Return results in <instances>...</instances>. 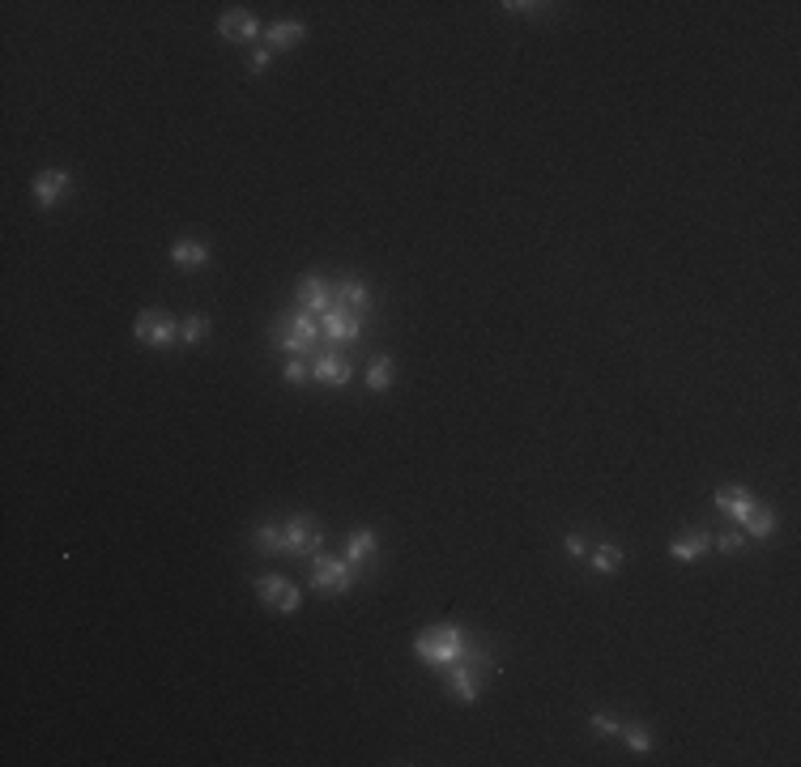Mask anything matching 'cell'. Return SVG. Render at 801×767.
<instances>
[{
	"instance_id": "obj_7",
	"label": "cell",
	"mask_w": 801,
	"mask_h": 767,
	"mask_svg": "<svg viewBox=\"0 0 801 767\" xmlns=\"http://www.w3.org/2000/svg\"><path fill=\"white\" fill-rule=\"evenodd\" d=\"M294 303H299V311H307V316H328L333 311V282L328 277H320V273H303L299 277V285H294Z\"/></svg>"
},
{
	"instance_id": "obj_12",
	"label": "cell",
	"mask_w": 801,
	"mask_h": 767,
	"mask_svg": "<svg viewBox=\"0 0 801 767\" xmlns=\"http://www.w3.org/2000/svg\"><path fill=\"white\" fill-rule=\"evenodd\" d=\"M30 188H35V200H38V205H43V209H52L55 200L69 192V171H64V166H47V171H38V175H35V183H30Z\"/></svg>"
},
{
	"instance_id": "obj_13",
	"label": "cell",
	"mask_w": 801,
	"mask_h": 767,
	"mask_svg": "<svg viewBox=\"0 0 801 767\" xmlns=\"http://www.w3.org/2000/svg\"><path fill=\"white\" fill-rule=\"evenodd\" d=\"M311 379H316V384H328V388H345V384H350V362L337 354H316Z\"/></svg>"
},
{
	"instance_id": "obj_29",
	"label": "cell",
	"mask_w": 801,
	"mask_h": 767,
	"mask_svg": "<svg viewBox=\"0 0 801 767\" xmlns=\"http://www.w3.org/2000/svg\"><path fill=\"white\" fill-rule=\"evenodd\" d=\"M716 546H720L725 554H737V550H742V533H725L720 541H716Z\"/></svg>"
},
{
	"instance_id": "obj_15",
	"label": "cell",
	"mask_w": 801,
	"mask_h": 767,
	"mask_svg": "<svg viewBox=\"0 0 801 767\" xmlns=\"http://www.w3.org/2000/svg\"><path fill=\"white\" fill-rule=\"evenodd\" d=\"M375 550H379V537H375V529H354L350 533V541H345V563L350 567H362V563H371L375 558Z\"/></svg>"
},
{
	"instance_id": "obj_25",
	"label": "cell",
	"mask_w": 801,
	"mask_h": 767,
	"mask_svg": "<svg viewBox=\"0 0 801 767\" xmlns=\"http://www.w3.org/2000/svg\"><path fill=\"white\" fill-rule=\"evenodd\" d=\"M588 725H592V733H597V737H614V733L623 729V720H618L614 712H592V720H588Z\"/></svg>"
},
{
	"instance_id": "obj_18",
	"label": "cell",
	"mask_w": 801,
	"mask_h": 767,
	"mask_svg": "<svg viewBox=\"0 0 801 767\" xmlns=\"http://www.w3.org/2000/svg\"><path fill=\"white\" fill-rule=\"evenodd\" d=\"M588 567L609 575V571L623 567V546H614V541H601V546H588Z\"/></svg>"
},
{
	"instance_id": "obj_8",
	"label": "cell",
	"mask_w": 801,
	"mask_h": 767,
	"mask_svg": "<svg viewBox=\"0 0 801 767\" xmlns=\"http://www.w3.org/2000/svg\"><path fill=\"white\" fill-rule=\"evenodd\" d=\"M444 678H447V691H452V699H456V703H478L486 669H478V665H473L469 657H461V660H452V665L444 669Z\"/></svg>"
},
{
	"instance_id": "obj_17",
	"label": "cell",
	"mask_w": 801,
	"mask_h": 767,
	"mask_svg": "<svg viewBox=\"0 0 801 767\" xmlns=\"http://www.w3.org/2000/svg\"><path fill=\"white\" fill-rule=\"evenodd\" d=\"M171 260H175L179 268H196L209 260V248H205L200 239H175V243H171Z\"/></svg>"
},
{
	"instance_id": "obj_24",
	"label": "cell",
	"mask_w": 801,
	"mask_h": 767,
	"mask_svg": "<svg viewBox=\"0 0 801 767\" xmlns=\"http://www.w3.org/2000/svg\"><path fill=\"white\" fill-rule=\"evenodd\" d=\"M251 541L265 554H282V524H268V520L256 524V529H251Z\"/></svg>"
},
{
	"instance_id": "obj_14",
	"label": "cell",
	"mask_w": 801,
	"mask_h": 767,
	"mask_svg": "<svg viewBox=\"0 0 801 767\" xmlns=\"http://www.w3.org/2000/svg\"><path fill=\"white\" fill-rule=\"evenodd\" d=\"M716 507L729 512L733 520H746L759 503H754V495H750L746 486H720V490H716Z\"/></svg>"
},
{
	"instance_id": "obj_23",
	"label": "cell",
	"mask_w": 801,
	"mask_h": 767,
	"mask_svg": "<svg viewBox=\"0 0 801 767\" xmlns=\"http://www.w3.org/2000/svg\"><path fill=\"white\" fill-rule=\"evenodd\" d=\"M618 733H623V742L635 750V754H648V750H652V733H648V725H640V720H626Z\"/></svg>"
},
{
	"instance_id": "obj_22",
	"label": "cell",
	"mask_w": 801,
	"mask_h": 767,
	"mask_svg": "<svg viewBox=\"0 0 801 767\" xmlns=\"http://www.w3.org/2000/svg\"><path fill=\"white\" fill-rule=\"evenodd\" d=\"M742 533L759 537V541H763V537H771V533H776V512H771V507H754V512L742 520Z\"/></svg>"
},
{
	"instance_id": "obj_21",
	"label": "cell",
	"mask_w": 801,
	"mask_h": 767,
	"mask_svg": "<svg viewBox=\"0 0 801 767\" xmlns=\"http://www.w3.org/2000/svg\"><path fill=\"white\" fill-rule=\"evenodd\" d=\"M179 341H183V345H205V341H209V316H205V311H192L188 320L179 324Z\"/></svg>"
},
{
	"instance_id": "obj_3",
	"label": "cell",
	"mask_w": 801,
	"mask_h": 767,
	"mask_svg": "<svg viewBox=\"0 0 801 767\" xmlns=\"http://www.w3.org/2000/svg\"><path fill=\"white\" fill-rule=\"evenodd\" d=\"M354 571L345 558H333V554L316 550L311 554V589L324 592V597H341V592L354 589Z\"/></svg>"
},
{
	"instance_id": "obj_1",
	"label": "cell",
	"mask_w": 801,
	"mask_h": 767,
	"mask_svg": "<svg viewBox=\"0 0 801 767\" xmlns=\"http://www.w3.org/2000/svg\"><path fill=\"white\" fill-rule=\"evenodd\" d=\"M464 631L461 626H427L418 640H413V657L422 660V665H430V669H447L452 660H461L464 657Z\"/></svg>"
},
{
	"instance_id": "obj_28",
	"label": "cell",
	"mask_w": 801,
	"mask_h": 767,
	"mask_svg": "<svg viewBox=\"0 0 801 767\" xmlns=\"http://www.w3.org/2000/svg\"><path fill=\"white\" fill-rule=\"evenodd\" d=\"M268 64H273V52H268V47H256V52H251V60H248V69L251 72H265Z\"/></svg>"
},
{
	"instance_id": "obj_11",
	"label": "cell",
	"mask_w": 801,
	"mask_h": 767,
	"mask_svg": "<svg viewBox=\"0 0 801 767\" xmlns=\"http://www.w3.org/2000/svg\"><path fill=\"white\" fill-rule=\"evenodd\" d=\"M333 303L337 307H350V311H367L371 307V285L362 282V277H354V273H345V277H337L333 282Z\"/></svg>"
},
{
	"instance_id": "obj_10",
	"label": "cell",
	"mask_w": 801,
	"mask_h": 767,
	"mask_svg": "<svg viewBox=\"0 0 801 767\" xmlns=\"http://www.w3.org/2000/svg\"><path fill=\"white\" fill-rule=\"evenodd\" d=\"M320 333L328 341H358L362 337V316L358 311H350V307H337L333 303V311L320 320Z\"/></svg>"
},
{
	"instance_id": "obj_4",
	"label": "cell",
	"mask_w": 801,
	"mask_h": 767,
	"mask_svg": "<svg viewBox=\"0 0 801 767\" xmlns=\"http://www.w3.org/2000/svg\"><path fill=\"white\" fill-rule=\"evenodd\" d=\"M324 550V529L316 524V516H307V512H299V516H285L282 524V554H311Z\"/></svg>"
},
{
	"instance_id": "obj_27",
	"label": "cell",
	"mask_w": 801,
	"mask_h": 767,
	"mask_svg": "<svg viewBox=\"0 0 801 767\" xmlns=\"http://www.w3.org/2000/svg\"><path fill=\"white\" fill-rule=\"evenodd\" d=\"M563 550L571 554V558H588V541L580 533H567V541H563Z\"/></svg>"
},
{
	"instance_id": "obj_16",
	"label": "cell",
	"mask_w": 801,
	"mask_h": 767,
	"mask_svg": "<svg viewBox=\"0 0 801 767\" xmlns=\"http://www.w3.org/2000/svg\"><path fill=\"white\" fill-rule=\"evenodd\" d=\"M303 35H307L303 21H273V26L265 30V43H268V52H282V47L303 43Z\"/></svg>"
},
{
	"instance_id": "obj_30",
	"label": "cell",
	"mask_w": 801,
	"mask_h": 767,
	"mask_svg": "<svg viewBox=\"0 0 801 767\" xmlns=\"http://www.w3.org/2000/svg\"><path fill=\"white\" fill-rule=\"evenodd\" d=\"M503 9H512V13H533V9H541V4H520V0H507Z\"/></svg>"
},
{
	"instance_id": "obj_6",
	"label": "cell",
	"mask_w": 801,
	"mask_h": 767,
	"mask_svg": "<svg viewBox=\"0 0 801 767\" xmlns=\"http://www.w3.org/2000/svg\"><path fill=\"white\" fill-rule=\"evenodd\" d=\"M256 597H260V606H273L277 614H294L303 606V589L285 575H256Z\"/></svg>"
},
{
	"instance_id": "obj_2",
	"label": "cell",
	"mask_w": 801,
	"mask_h": 767,
	"mask_svg": "<svg viewBox=\"0 0 801 767\" xmlns=\"http://www.w3.org/2000/svg\"><path fill=\"white\" fill-rule=\"evenodd\" d=\"M316 341H320V324L316 316H307V311H282L277 324H273V345L282 350L285 358H303L307 350H316Z\"/></svg>"
},
{
	"instance_id": "obj_5",
	"label": "cell",
	"mask_w": 801,
	"mask_h": 767,
	"mask_svg": "<svg viewBox=\"0 0 801 767\" xmlns=\"http://www.w3.org/2000/svg\"><path fill=\"white\" fill-rule=\"evenodd\" d=\"M132 337L141 341V345H158V350H166V345H175L179 341V320L171 316V311H162V307H145L141 316H137V324H132Z\"/></svg>"
},
{
	"instance_id": "obj_26",
	"label": "cell",
	"mask_w": 801,
	"mask_h": 767,
	"mask_svg": "<svg viewBox=\"0 0 801 767\" xmlns=\"http://www.w3.org/2000/svg\"><path fill=\"white\" fill-rule=\"evenodd\" d=\"M307 375H311V367H307L303 358H290V362H285V379H290V384H303Z\"/></svg>"
},
{
	"instance_id": "obj_20",
	"label": "cell",
	"mask_w": 801,
	"mask_h": 767,
	"mask_svg": "<svg viewBox=\"0 0 801 767\" xmlns=\"http://www.w3.org/2000/svg\"><path fill=\"white\" fill-rule=\"evenodd\" d=\"M392 375H396V362H392V354H375L371 367H367V388H371V393H388V388H392Z\"/></svg>"
},
{
	"instance_id": "obj_19",
	"label": "cell",
	"mask_w": 801,
	"mask_h": 767,
	"mask_svg": "<svg viewBox=\"0 0 801 767\" xmlns=\"http://www.w3.org/2000/svg\"><path fill=\"white\" fill-rule=\"evenodd\" d=\"M708 550H712L708 533H691V537H677V541H669V554H674L677 563H694V558H703Z\"/></svg>"
},
{
	"instance_id": "obj_9",
	"label": "cell",
	"mask_w": 801,
	"mask_h": 767,
	"mask_svg": "<svg viewBox=\"0 0 801 767\" xmlns=\"http://www.w3.org/2000/svg\"><path fill=\"white\" fill-rule=\"evenodd\" d=\"M217 35L231 38V43H256V38H260V21H256V13H248V9H226V13L217 18Z\"/></svg>"
}]
</instances>
